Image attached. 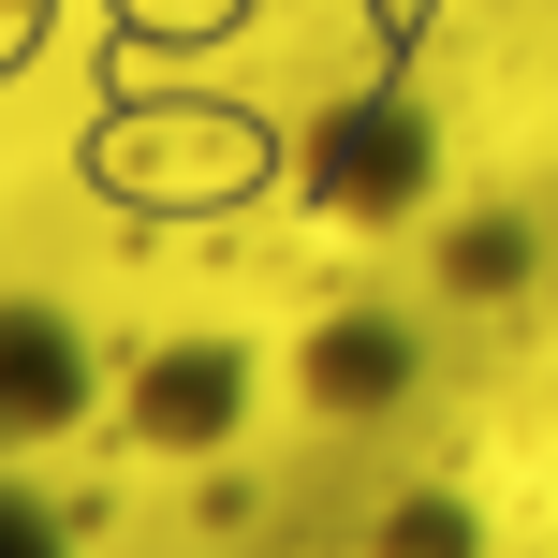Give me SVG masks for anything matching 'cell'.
Masks as SVG:
<instances>
[{
	"mask_svg": "<svg viewBox=\"0 0 558 558\" xmlns=\"http://www.w3.org/2000/svg\"><path fill=\"white\" fill-rule=\"evenodd\" d=\"M324 397H383V338H338V353H324Z\"/></svg>",
	"mask_w": 558,
	"mask_h": 558,
	"instance_id": "cell-3",
	"label": "cell"
},
{
	"mask_svg": "<svg viewBox=\"0 0 558 558\" xmlns=\"http://www.w3.org/2000/svg\"><path fill=\"white\" fill-rule=\"evenodd\" d=\"M147 412H162V426H206V412H221V353H206V367H162Z\"/></svg>",
	"mask_w": 558,
	"mask_h": 558,
	"instance_id": "cell-2",
	"label": "cell"
},
{
	"mask_svg": "<svg viewBox=\"0 0 558 558\" xmlns=\"http://www.w3.org/2000/svg\"><path fill=\"white\" fill-rule=\"evenodd\" d=\"M74 412V324H45V308H0V441H29V426Z\"/></svg>",
	"mask_w": 558,
	"mask_h": 558,
	"instance_id": "cell-1",
	"label": "cell"
}]
</instances>
